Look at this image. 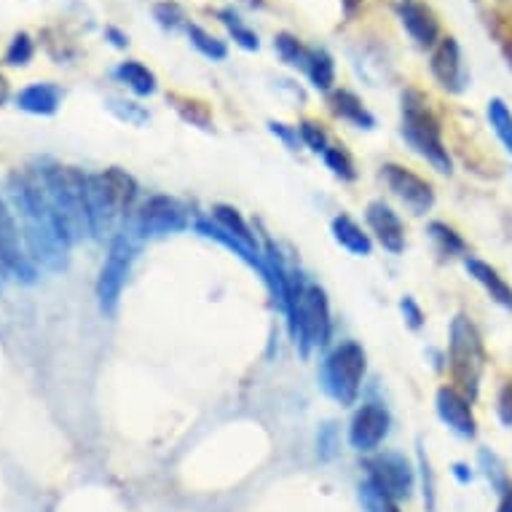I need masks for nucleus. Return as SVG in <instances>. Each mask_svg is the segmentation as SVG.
<instances>
[{"mask_svg":"<svg viewBox=\"0 0 512 512\" xmlns=\"http://www.w3.org/2000/svg\"><path fill=\"white\" fill-rule=\"evenodd\" d=\"M9 202L19 218L22 239L33 263L46 271H65L70 263V239L59 226L49 199L43 194L35 172H14L9 177Z\"/></svg>","mask_w":512,"mask_h":512,"instance_id":"f257e3e1","label":"nucleus"},{"mask_svg":"<svg viewBox=\"0 0 512 512\" xmlns=\"http://www.w3.org/2000/svg\"><path fill=\"white\" fill-rule=\"evenodd\" d=\"M35 177L41 183L43 194L49 199L51 210L57 215L59 226L73 242H81L84 236H92L89 215L84 204V172L73 167H59L54 161H38Z\"/></svg>","mask_w":512,"mask_h":512,"instance_id":"f03ea898","label":"nucleus"},{"mask_svg":"<svg viewBox=\"0 0 512 512\" xmlns=\"http://www.w3.org/2000/svg\"><path fill=\"white\" fill-rule=\"evenodd\" d=\"M285 314L301 357H309L311 349L325 346L330 341V330H333L330 303L319 285H303L293 274V293H290Z\"/></svg>","mask_w":512,"mask_h":512,"instance_id":"7ed1b4c3","label":"nucleus"},{"mask_svg":"<svg viewBox=\"0 0 512 512\" xmlns=\"http://www.w3.org/2000/svg\"><path fill=\"white\" fill-rule=\"evenodd\" d=\"M403 137L421 159H427L440 175L454 172L451 153L443 143V129L440 121L429 108V100L416 89H408L403 94Z\"/></svg>","mask_w":512,"mask_h":512,"instance_id":"20e7f679","label":"nucleus"},{"mask_svg":"<svg viewBox=\"0 0 512 512\" xmlns=\"http://www.w3.org/2000/svg\"><path fill=\"white\" fill-rule=\"evenodd\" d=\"M448 365L459 384V392L475 400L480 392V378L486 370V346L480 338L478 328L470 317L456 314L451 322V341H448Z\"/></svg>","mask_w":512,"mask_h":512,"instance_id":"39448f33","label":"nucleus"},{"mask_svg":"<svg viewBox=\"0 0 512 512\" xmlns=\"http://www.w3.org/2000/svg\"><path fill=\"white\" fill-rule=\"evenodd\" d=\"M362 378H365V352L360 344L344 341L325 357L319 381L336 403L354 405L360 397Z\"/></svg>","mask_w":512,"mask_h":512,"instance_id":"423d86ee","label":"nucleus"},{"mask_svg":"<svg viewBox=\"0 0 512 512\" xmlns=\"http://www.w3.org/2000/svg\"><path fill=\"white\" fill-rule=\"evenodd\" d=\"M137 244L135 234H121L113 236L110 242L108 258L102 263L100 279H97V298H100L102 314L113 317L118 309V301H121V293H124L126 279H129V271H132V263H135Z\"/></svg>","mask_w":512,"mask_h":512,"instance_id":"0eeeda50","label":"nucleus"},{"mask_svg":"<svg viewBox=\"0 0 512 512\" xmlns=\"http://www.w3.org/2000/svg\"><path fill=\"white\" fill-rule=\"evenodd\" d=\"M0 269L22 285H33L38 279V269L22 239V228L14 218L11 204L3 196H0Z\"/></svg>","mask_w":512,"mask_h":512,"instance_id":"6e6552de","label":"nucleus"},{"mask_svg":"<svg viewBox=\"0 0 512 512\" xmlns=\"http://www.w3.org/2000/svg\"><path fill=\"white\" fill-rule=\"evenodd\" d=\"M368 470V483L376 488L378 494L387 496L392 502H403L413 494L416 486V472L411 462L403 454H376L365 464Z\"/></svg>","mask_w":512,"mask_h":512,"instance_id":"1a4fd4ad","label":"nucleus"},{"mask_svg":"<svg viewBox=\"0 0 512 512\" xmlns=\"http://www.w3.org/2000/svg\"><path fill=\"white\" fill-rule=\"evenodd\" d=\"M84 204L94 239H105L113 234L118 218L126 212L105 175H86L84 172Z\"/></svg>","mask_w":512,"mask_h":512,"instance_id":"9d476101","label":"nucleus"},{"mask_svg":"<svg viewBox=\"0 0 512 512\" xmlns=\"http://www.w3.org/2000/svg\"><path fill=\"white\" fill-rule=\"evenodd\" d=\"M185 228H188V218H185L183 204L169 196H151L135 218V236L140 239L180 234Z\"/></svg>","mask_w":512,"mask_h":512,"instance_id":"9b49d317","label":"nucleus"},{"mask_svg":"<svg viewBox=\"0 0 512 512\" xmlns=\"http://www.w3.org/2000/svg\"><path fill=\"white\" fill-rule=\"evenodd\" d=\"M384 183L389 185V191L400 199V202L413 212V215H427L432 207H435V191H432V185L419 177L411 169L400 167V164H387L384 172Z\"/></svg>","mask_w":512,"mask_h":512,"instance_id":"f8f14e48","label":"nucleus"},{"mask_svg":"<svg viewBox=\"0 0 512 512\" xmlns=\"http://www.w3.org/2000/svg\"><path fill=\"white\" fill-rule=\"evenodd\" d=\"M389 435V411L381 403H365L357 408L349 424V443L357 454H373Z\"/></svg>","mask_w":512,"mask_h":512,"instance_id":"ddd939ff","label":"nucleus"},{"mask_svg":"<svg viewBox=\"0 0 512 512\" xmlns=\"http://www.w3.org/2000/svg\"><path fill=\"white\" fill-rule=\"evenodd\" d=\"M435 405L440 421L454 435L464 437V440H472V437L478 435V421H475V413H472V400L467 395H462L459 389L440 387L437 389Z\"/></svg>","mask_w":512,"mask_h":512,"instance_id":"4468645a","label":"nucleus"},{"mask_svg":"<svg viewBox=\"0 0 512 512\" xmlns=\"http://www.w3.org/2000/svg\"><path fill=\"white\" fill-rule=\"evenodd\" d=\"M397 17L403 22L405 33L411 35L421 49H435L440 41V22L435 11L421 0H397Z\"/></svg>","mask_w":512,"mask_h":512,"instance_id":"2eb2a0df","label":"nucleus"},{"mask_svg":"<svg viewBox=\"0 0 512 512\" xmlns=\"http://www.w3.org/2000/svg\"><path fill=\"white\" fill-rule=\"evenodd\" d=\"M429 68H432V76L437 78V84L448 89V92L459 94L467 86L462 49H459V43L451 35L437 41V46L432 49V59H429Z\"/></svg>","mask_w":512,"mask_h":512,"instance_id":"dca6fc26","label":"nucleus"},{"mask_svg":"<svg viewBox=\"0 0 512 512\" xmlns=\"http://www.w3.org/2000/svg\"><path fill=\"white\" fill-rule=\"evenodd\" d=\"M365 220H368L370 231L376 234L378 244L389 250L392 255H400L405 250V226L400 215H397L389 204L370 202L365 210Z\"/></svg>","mask_w":512,"mask_h":512,"instance_id":"f3484780","label":"nucleus"},{"mask_svg":"<svg viewBox=\"0 0 512 512\" xmlns=\"http://www.w3.org/2000/svg\"><path fill=\"white\" fill-rule=\"evenodd\" d=\"M464 269H467V274L486 290L491 301L499 303L502 309L512 311V287L507 285V279H504L491 263L480 261V258H464Z\"/></svg>","mask_w":512,"mask_h":512,"instance_id":"a211bd4d","label":"nucleus"},{"mask_svg":"<svg viewBox=\"0 0 512 512\" xmlns=\"http://www.w3.org/2000/svg\"><path fill=\"white\" fill-rule=\"evenodd\" d=\"M196 231H199L204 239H212V242L223 244L226 250L234 252L236 258H242V261L247 263L250 269H255L263 279H266V263H263V252L247 247V244L239 242L236 236H231L228 231H223L218 223H210V220H196Z\"/></svg>","mask_w":512,"mask_h":512,"instance_id":"6ab92c4d","label":"nucleus"},{"mask_svg":"<svg viewBox=\"0 0 512 512\" xmlns=\"http://www.w3.org/2000/svg\"><path fill=\"white\" fill-rule=\"evenodd\" d=\"M62 105V89L57 84H30L17 94V108L30 116H54Z\"/></svg>","mask_w":512,"mask_h":512,"instance_id":"aec40b11","label":"nucleus"},{"mask_svg":"<svg viewBox=\"0 0 512 512\" xmlns=\"http://www.w3.org/2000/svg\"><path fill=\"white\" fill-rule=\"evenodd\" d=\"M330 108L336 113L338 118H344L349 124L360 126V129H373L376 126V116L365 108V102L357 97L349 89H336V92L330 94Z\"/></svg>","mask_w":512,"mask_h":512,"instance_id":"412c9836","label":"nucleus"},{"mask_svg":"<svg viewBox=\"0 0 512 512\" xmlns=\"http://www.w3.org/2000/svg\"><path fill=\"white\" fill-rule=\"evenodd\" d=\"M333 239H336L346 252L357 255V258H368L370 252H373L370 236L365 234L349 215H338V218H333Z\"/></svg>","mask_w":512,"mask_h":512,"instance_id":"4be33fe9","label":"nucleus"},{"mask_svg":"<svg viewBox=\"0 0 512 512\" xmlns=\"http://www.w3.org/2000/svg\"><path fill=\"white\" fill-rule=\"evenodd\" d=\"M113 76H116L126 89H132L137 97H151V94L156 92V86H159L156 73H153L151 68H145L143 62H137V59H126V62H121V65L113 70Z\"/></svg>","mask_w":512,"mask_h":512,"instance_id":"5701e85b","label":"nucleus"},{"mask_svg":"<svg viewBox=\"0 0 512 512\" xmlns=\"http://www.w3.org/2000/svg\"><path fill=\"white\" fill-rule=\"evenodd\" d=\"M212 218H215V223H218L223 231H228L231 236H236L239 242H244L247 247H252V250L261 252V247H258V239H255V234H252L250 226H247V220L239 215V210H236V207H231V204H215V207H212Z\"/></svg>","mask_w":512,"mask_h":512,"instance_id":"b1692460","label":"nucleus"},{"mask_svg":"<svg viewBox=\"0 0 512 512\" xmlns=\"http://www.w3.org/2000/svg\"><path fill=\"white\" fill-rule=\"evenodd\" d=\"M306 76H309L311 86L317 92H333V84H336V62H333L328 51L311 49Z\"/></svg>","mask_w":512,"mask_h":512,"instance_id":"393cba45","label":"nucleus"},{"mask_svg":"<svg viewBox=\"0 0 512 512\" xmlns=\"http://www.w3.org/2000/svg\"><path fill=\"white\" fill-rule=\"evenodd\" d=\"M488 124L494 129L496 140L502 143V148L512 156V110L507 108V102L502 97H491L486 108Z\"/></svg>","mask_w":512,"mask_h":512,"instance_id":"a878e982","label":"nucleus"},{"mask_svg":"<svg viewBox=\"0 0 512 512\" xmlns=\"http://www.w3.org/2000/svg\"><path fill=\"white\" fill-rule=\"evenodd\" d=\"M218 19L223 22V27L228 30V35L234 38L236 46H242L244 51H258V49H261V38H258V33H255L252 27L244 25V19L239 17L234 9H220Z\"/></svg>","mask_w":512,"mask_h":512,"instance_id":"bb28decb","label":"nucleus"},{"mask_svg":"<svg viewBox=\"0 0 512 512\" xmlns=\"http://www.w3.org/2000/svg\"><path fill=\"white\" fill-rule=\"evenodd\" d=\"M185 33H188V41H191V46H194V49L202 54V57L212 59V62H223V59L228 57L226 41H220L218 35L207 33L204 27H199L191 22V25L185 27Z\"/></svg>","mask_w":512,"mask_h":512,"instance_id":"cd10ccee","label":"nucleus"},{"mask_svg":"<svg viewBox=\"0 0 512 512\" xmlns=\"http://www.w3.org/2000/svg\"><path fill=\"white\" fill-rule=\"evenodd\" d=\"M274 49H277V54L282 57V62H285V65H290V68L303 70V73H306V68H309L311 49H306V46H303V43L298 41L293 33H279L277 38H274Z\"/></svg>","mask_w":512,"mask_h":512,"instance_id":"c85d7f7f","label":"nucleus"},{"mask_svg":"<svg viewBox=\"0 0 512 512\" xmlns=\"http://www.w3.org/2000/svg\"><path fill=\"white\" fill-rule=\"evenodd\" d=\"M478 459H480V470H483V475L488 478L491 488H494V491H499V494H504V491H507V486H510V475H507V470H504L502 459H499L494 451H488V448H483V451H480Z\"/></svg>","mask_w":512,"mask_h":512,"instance_id":"c756f323","label":"nucleus"},{"mask_svg":"<svg viewBox=\"0 0 512 512\" xmlns=\"http://www.w3.org/2000/svg\"><path fill=\"white\" fill-rule=\"evenodd\" d=\"M429 234H432V239H435L437 247H440L445 255H462V252H467V244H464L462 236L456 234L451 226L440 223V220L429 223Z\"/></svg>","mask_w":512,"mask_h":512,"instance_id":"7c9ffc66","label":"nucleus"},{"mask_svg":"<svg viewBox=\"0 0 512 512\" xmlns=\"http://www.w3.org/2000/svg\"><path fill=\"white\" fill-rule=\"evenodd\" d=\"M153 17H156V22H159L164 30H169V33H175L180 27L191 25V22L185 19V11L180 9V3H175V0H161V3H156V6H153Z\"/></svg>","mask_w":512,"mask_h":512,"instance_id":"2f4dec72","label":"nucleus"},{"mask_svg":"<svg viewBox=\"0 0 512 512\" xmlns=\"http://www.w3.org/2000/svg\"><path fill=\"white\" fill-rule=\"evenodd\" d=\"M322 159L328 164V169L341 180H354L357 177V169H354L352 156L341 148V145H330L328 151L322 153Z\"/></svg>","mask_w":512,"mask_h":512,"instance_id":"473e14b6","label":"nucleus"},{"mask_svg":"<svg viewBox=\"0 0 512 512\" xmlns=\"http://www.w3.org/2000/svg\"><path fill=\"white\" fill-rule=\"evenodd\" d=\"M33 54H35L33 38H30L27 33H17L14 38H11L9 49H6V62L14 65V68H25V65H30Z\"/></svg>","mask_w":512,"mask_h":512,"instance_id":"72a5a7b5","label":"nucleus"},{"mask_svg":"<svg viewBox=\"0 0 512 512\" xmlns=\"http://www.w3.org/2000/svg\"><path fill=\"white\" fill-rule=\"evenodd\" d=\"M298 137H301L303 145L311 148L314 153H325L330 148L328 132H325L322 124H317V121H303V124L298 126Z\"/></svg>","mask_w":512,"mask_h":512,"instance_id":"f704fd0d","label":"nucleus"},{"mask_svg":"<svg viewBox=\"0 0 512 512\" xmlns=\"http://www.w3.org/2000/svg\"><path fill=\"white\" fill-rule=\"evenodd\" d=\"M419 472H421V488H424V507L427 512H435V472L429 464V456L424 454V448H419Z\"/></svg>","mask_w":512,"mask_h":512,"instance_id":"c9c22d12","label":"nucleus"},{"mask_svg":"<svg viewBox=\"0 0 512 512\" xmlns=\"http://www.w3.org/2000/svg\"><path fill=\"white\" fill-rule=\"evenodd\" d=\"M317 454L322 462H330L338 454V432L336 424H322L317 432Z\"/></svg>","mask_w":512,"mask_h":512,"instance_id":"e433bc0d","label":"nucleus"},{"mask_svg":"<svg viewBox=\"0 0 512 512\" xmlns=\"http://www.w3.org/2000/svg\"><path fill=\"white\" fill-rule=\"evenodd\" d=\"M108 108L113 110L121 121H126V124H145V121H148V113H145L137 102L118 100V97H113Z\"/></svg>","mask_w":512,"mask_h":512,"instance_id":"4c0bfd02","label":"nucleus"},{"mask_svg":"<svg viewBox=\"0 0 512 512\" xmlns=\"http://www.w3.org/2000/svg\"><path fill=\"white\" fill-rule=\"evenodd\" d=\"M496 411H499V419H502L504 427L512 429V381L502 384V389H499V397H496Z\"/></svg>","mask_w":512,"mask_h":512,"instance_id":"58836bf2","label":"nucleus"},{"mask_svg":"<svg viewBox=\"0 0 512 512\" xmlns=\"http://www.w3.org/2000/svg\"><path fill=\"white\" fill-rule=\"evenodd\" d=\"M400 309H403V317L405 322H408V328L419 330L421 325H424V311H421V306L413 301L411 295H405L403 301H400Z\"/></svg>","mask_w":512,"mask_h":512,"instance_id":"ea45409f","label":"nucleus"},{"mask_svg":"<svg viewBox=\"0 0 512 512\" xmlns=\"http://www.w3.org/2000/svg\"><path fill=\"white\" fill-rule=\"evenodd\" d=\"M105 41H110L113 49H126L129 46V38H126L124 30H118V27H105Z\"/></svg>","mask_w":512,"mask_h":512,"instance_id":"a19ab883","label":"nucleus"},{"mask_svg":"<svg viewBox=\"0 0 512 512\" xmlns=\"http://www.w3.org/2000/svg\"><path fill=\"white\" fill-rule=\"evenodd\" d=\"M454 478L462 483V486H467V483H472V470L467 467V464L462 462H456L454 464Z\"/></svg>","mask_w":512,"mask_h":512,"instance_id":"79ce46f5","label":"nucleus"},{"mask_svg":"<svg viewBox=\"0 0 512 512\" xmlns=\"http://www.w3.org/2000/svg\"><path fill=\"white\" fill-rule=\"evenodd\" d=\"M271 132L282 137L287 145H295V137H298V132H295V135H293V132H287L285 124H271Z\"/></svg>","mask_w":512,"mask_h":512,"instance_id":"37998d69","label":"nucleus"},{"mask_svg":"<svg viewBox=\"0 0 512 512\" xmlns=\"http://www.w3.org/2000/svg\"><path fill=\"white\" fill-rule=\"evenodd\" d=\"M9 97H11L9 78L0 73V105H6V102H9Z\"/></svg>","mask_w":512,"mask_h":512,"instance_id":"c03bdc74","label":"nucleus"},{"mask_svg":"<svg viewBox=\"0 0 512 512\" xmlns=\"http://www.w3.org/2000/svg\"><path fill=\"white\" fill-rule=\"evenodd\" d=\"M499 512H512V483L507 486V491L502 494V502H499Z\"/></svg>","mask_w":512,"mask_h":512,"instance_id":"a18cd8bd","label":"nucleus"},{"mask_svg":"<svg viewBox=\"0 0 512 512\" xmlns=\"http://www.w3.org/2000/svg\"><path fill=\"white\" fill-rule=\"evenodd\" d=\"M381 512H400V507H397V502H392V499H387V496H384Z\"/></svg>","mask_w":512,"mask_h":512,"instance_id":"49530a36","label":"nucleus"},{"mask_svg":"<svg viewBox=\"0 0 512 512\" xmlns=\"http://www.w3.org/2000/svg\"><path fill=\"white\" fill-rule=\"evenodd\" d=\"M362 3H365V0H344V9H346V14H352V11L357 9V6H362Z\"/></svg>","mask_w":512,"mask_h":512,"instance_id":"de8ad7c7","label":"nucleus"},{"mask_svg":"<svg viewBox=\"0 0 512 512\" xmlns=\"http://www.w3.org/2000/svg\"><path fill=\"white\" fill-rule=\"evenodd\" d=\"M247 3H252V6H263V0H247Z\"/></svg>","mask_w":512,"mask_h":512,"instance_id":"09e8293b","label":"nucleus"},{"mask_svg":"<svg viewBox=\"0 0 512 512\" xmlns=\"http://www.w3.org/2000/svg\"><path fill=\"white\" fill-rule=\"evenodd\" d=\"M0 290H3V277H0Z\"/></svg>","mask_w":512,"mask_h":512,"instance_id":"8fccbe9b","label":"nucleus"}]
</instances>
